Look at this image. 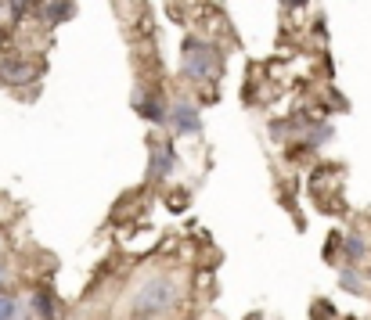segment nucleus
Listing matches in <instances>:
<instances>
[{
    "label": "nucleus",
    "instance_id": "nucleus-1",
    "mask_svg": "<svg viewBox=\"0 0 371 320\" xmlns=\"http://www.w3.org/2000/svg\"><path fill=\"white\" fill-rule=\"evenodd\" d=\"M177 302H180V281L166 277V274H156V277L141 281V288L130 295L134 316H159V313L173 309Z\"/></svg>",
    "mask_w": 371,
    "mask_h": 320
},
{
    "label": "nucleus",
    "instance_id": "nucleus-2",
    "mask_svg": "<svg viewBox=\"0 0 371 320\" xmlns=\"http://www.w3.org/2000/svg\"><path fill=\"white\" fill-rule=\"evenodd\" d=\"M184 72H188L191 79H209L216 72V65H220V54H216L213 44L191 37V40H184Z\"/></svg>",
    "mask_w": 371,
    "mask_h": 320
},
{
    "label": "nucleus",
    "instance_id": "nucleus-3",
    "mask_svg": "<svg viewBox=\"0 0 371 320\" xmlns=\"http://www.w3.org/2000/svg\"><path fill=\"white\" fill-rule=\"evenodd\" d=\"M170 122L177 126L180 134H188V137H199L202 134V115H199V108L191 101H177L170 108Z\"/></svg>",
    "mask_w": 371,
    "mask_h": 320
},
{
    "label": "nucleus",
    "instance_id": "nucleus-4",
    "mask_svg": "<svg viewBox=\"0 0 371 320\" xmlns=\"http://www.w3.org/2000/svg\"><path fill=\"white\" fill-rule=\"evenodd\" d=\"M134 112H137L141 119H148V122H170V108H166L159 98L144 94V90L134 94Z\"/></svg>",
    "mask_w": 371,
    "mask_h": 320
},
{
    "label": "nucleus",
    "instance_id": "nucleus-5",
    "mask_svg": "<svg viewBox=\"0 0 371 320\" xmlns=\"http://www.w3.org/2000/svg\"><path fill=\"white\" fill-rule=\"evenodd\" d=\"M0 79L4 83H29V79H37V69L22 58H0Z\"/></svg>",
    "mask_w": 371,
    "mask_h": 320
},
{
    "label": "nucleus",
    "instance_id": "nucleus-6",
    "mask_svg": "<svg viewBox=\"0 0 371 320\" xmlns=\"http://www.w3.org/2000/svg\"><path fill=\"white\" fill-rule=\"evenodd\" d=\"M173 166H177L173 144H166V148H156V151H151V169H148V177H151V180H159V177H170V173H173Z\"/></svg>",
    "mask_w": 371,
    "mask_h": 320
},
{
    "label": "nucleus",
    "instance_id": "nucleus-7",
    "mask_svg": "<svg viewBox=\"0 0 371 320\" xmlns=\"http://www.w3.org/2000/svg\"><path fill=\"white\" fill-rule=\"evenodd\" d=\"M69 15H73V4H69V0H51V4L44 8V18H47L51 25H61Z\"/></svg>",
    "mask_w": 371,
    "mask_h": 320
},
{
    "label": "nucleus",
    "instance_id": "nucleus-8",
    "mask_svg": "<svg viewBox=\"0 0 371 320\" xmlns=\"http://www.w3.org/2000/svg\"><path fill=\"white\" fill-rule=\"evenodd\" d=\"M33 306H37V316H40V320H54V299L47 295V288H37Z\"/></svg>",
    "mask_w": 371,
    "mask_h": 320
},
{
    "label": "nucleus",
    "instance_id": "nucleus-9",
    "mask_svg": "<svg viewBox=\"0 0 371 320\" xmlns=\"http://www.w3.org/2000/svg\"><path fill=\"white\" fill-rule=\"evenodd\" d=\"M0 320H18V302L11 295H0Z\"/></svg>",
    "mask_w": 371,
    "mask_h": 320
},
{
    "label": "nucleus",
    "instance_id": "nucleus-10",
    "mask_svg": "<svg viewBox=\"0 0 371 320\" xmlns=\"http://www.w3.org/2000/svg\"><path fill=\"white\" fill-rule=\"evenodd\" d=\"M346 252H350V260H360V255H364V241L360 238H350L346 241Z\"/></svg>",
    "mask_w": 371,
    "mask_h": 320
},
{
    "label": "nucleus",
    "instance_id": "nucleus-11",
    "mask_svg": "<svg viewBox=\"0 0 371 320\" xmlns=\"http://www.w3.org/2000/svg\"><path fill=\"white\" fill-rule=\"evenodd\" d=\"M343 284H346V288H350V292H360V284H357V277H353V274H350V270H346V274H343Z\"/></svg>",
    "mask_w": 371,
    "mask_h": 320
},
{
    "label": "nucleus",
    "instance_id": "nucleus-12",
    "mask_svg": "<svg viewBox=\"0 0 371 320\" xmlns=\"http://www.w3.org/2000/svg\"><path fill=\"white\" fill-rule=\"evenodd\" d=\"M285 4H289V8H296V4H306V0H285Z\"/></svg>",
    "mask_w": 371,
    "mask_h": 320
},
{
    "label": "nucleus",
    "instance_id": "nucleus-13",
    "mask_svg": "<svg viewBox=\"0 0 371 320\" xmlns=\"http://www.w3.org/2000/svg\"><path fill=\"white\" fill-rule=\"evenodd\" d=\"M0 288H4V263H0Z\"/></svg>",
    "mask_w": 371,
    "mask_h": 320
},
{
    "label": "nucleus",
    "instance_id": "nucleus-14",
    "mask_svg": "<svg viewBox=\"0 0 371 320\" xmlns=\"http://www.w3.org/2000/svg\"><path fill=\"white\" fill-rule=\"evenodd\" d=\"M130 320H151V316H130Z\"/></svg>",
    "mask_w": 371,
    "mask_h": 320
},
{
    "label": "nucleus",
    "instance_id": "nucleus-15",
    "mask_svg": "<svg viewBox=\"0 0 371 320\" xmlns=\"http://www.w3.org/2000/svg\"><path fill=\"white\" fill-rule=\"evenodd\" d=\"M0 44H4V29H0Z\"/></svg>",
    "mask_w": 371,
    "mask_h": 320
}]
</instances>
